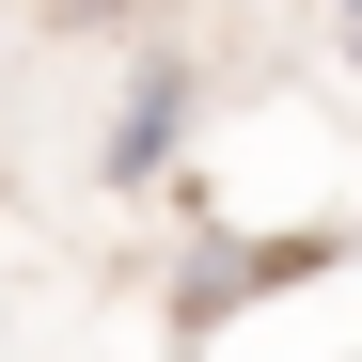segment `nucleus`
Returning <instances> with one entry per match:
<instances>
[{
    "instance_id": "nucleus-1",
    "label": "nucleus",
    "mask_w": 362,
    "mask_h": 362,
    "mask_svg": "<svg viewBox=\"0 0 362 362\" xmlns=\"http://www.w3.org/2000/svg\"><path fill=\"white\" fill-rule=\"evenodd\" d=\"M189 110H205V79H189V47H142V64H127V95H110V142H95V173H110V189H158V173H173V142H189Z\"/></svg>"
},
{
    "instance_id": "nucleus-2",
    "label": "nucleus",
    "mask_w": 362,
    "mask_h": 362,
    "mask_svg": "<svg viewBox=\"0 0 362 362\" xmlns=\"http://www.w3.org/2000/svg\"><path fill=\"white\" fill-rule=\"evenodd\" d=\"M331 236H205V252H173V331H221L252 284H315Z\"/></svg>"
},
{
    "instance_id": "nucleus-3",
    "label": "nucleus",
    "mask_w": 362,
    "mask_h": 362,
    "mask_svg": "<svg viewBox=\"0 0 362 362\" xmlns=\"http://www.w3.org/2000/svg\"><path fill=\"white\" fill-rule=\"evenodd\" d=\"M331 64H346V79H362V0H346V47H331Z\"/></svg>"
}]
</instances>
